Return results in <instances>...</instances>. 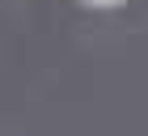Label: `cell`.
<instances>
[{
    "instance_id": "1",
    "label": "cell",
    "mask_w": 148,
    "mask_h": 136,
    "mask_svg": "<svg viewBox=\"0 0 148 136\" xmlns=\"http://www.w3.org/2000/svg\"><path fill=\"white\" fill-rule=\"evenodd\" d=\"M85 4H114V0H85Z\"/></svg>"
}]
</instances>
